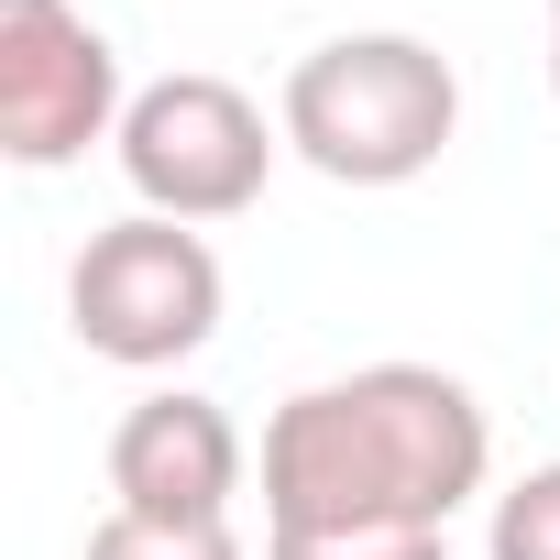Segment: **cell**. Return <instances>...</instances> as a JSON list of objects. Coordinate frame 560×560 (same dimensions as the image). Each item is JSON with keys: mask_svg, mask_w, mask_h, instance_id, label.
I'll use <instances>...</instances> for the list:
<instances>
[{"mask_svg": "<svg viewBox=\"0 0 560 560\" xmlns=\"http://www.w3.org/2000/svg\"><path fill=\"white\" fill-rule=\"evenodd\" d=\"M494 429L440 363H363L308 385L264 429V527H451L483 494Z\"/></svg>", "mask_w": 560, "mask_h": 560, "instance_id": "cell-1", "label": "cell"}, {"mask_svg": "<svg viewBox=\"0 0 560 560\" xmlns=\"http://www.w3.org/2000/svg\"><path fill=\"white\" fill-rule=\"evenodd\" d=\"M287 154H308L330 187H407L462 132V78L418 34H341L298 56L287 78Z\"/></svg>", "mask_w": 560, "mask_h": 560, "instance_id": "cell-2", "label": "cell"}, {"mask_svg": "<svg viewBox=\"0 0 560 560\" xmlns=\"http://www.w3.org/2000/svg\"><path fill=\"white\" fill-rule=\"evenodd\" d=\"M67 330L100 363H132V374L187 363L220 330V253L187 220H154V209L89 231V253L67 275Z\"/></svg>", "mask_w": 560, "mask_h": 560, "instance_id": "cell-3", "label": "cell"}, {"mask_svg": "<svg viewBox=\"0 0 560 560\" xmlns=\"http://www.w3.org/2000/svg\"><path fill=\"white\" fill-rule=\"evenodd\" d=\"M275 143L287 132H264V110L231 89V78H154L132 89L121 110V176L154 220H242L275 176Z\"/></svg>", "mask_w": 560, "mask_h": 560, "instance_id": "cell-4", "label": "cell"}, {"mask_svg": "<svg viewBox=\"0 0 560 560\" xmlns=\"http://www.w3.org/2000/svg\"><path fill=\"white\" fill-rule=\"evenodd\" d=\"M121 56L78 0H0V154L56 176L89 143H121Z\"/></svg>", "mask_w": 560, "mask_h": 560, "instance_id": "cell-5", "label": "cell"}, {"mask_svg": "<svg viewBox=\"0 0 560 560\" xmlns=\"http://www.w3.org/2000/svg\"><path fill=\"white\" fill-rule=\"evenodd\" d=\"M242 494V429L209 396H143L110 429V505L121 516H165V527H231Z\"/></svg>", "mask_w": 560, "mask_h": 560, "instance_id": "cell-6", "label": "cell"}, {"mask_svg": "<svg viewBox=\"0 0 560 560\" xmlns=\"http://www.w3.org/2000/svg\"><path fill=\"white\" fill-rule=\"evenodd\" d=\"M264 560H451V527H264Z\"/></svg>", "mask_w": 560, "mask_h": 560, "instance_id": "cell-7", "label": "cell"}, {"mask_svg": "<svg viewBox=\"0 0 560 560\" xmlns=\"http://www.w3.org/2000/svg\"><path fill=\"white\" fill-rule=\"evenodd\" d=\"M483 560H560V462H538L527 483H505V494H494Z\"/></svg>", "mask_w": 560, "mask_h": 560, "instance_id": "cell-8", "label": "cell"}, {"mask_svg": "<svg viewBox=\"0 0 560 560\" xmlns=\"http://www.w3.org/2000/svg\"><path fill=\"white\" fill-rule=\"evenodd\" d=\"M89 560H242L231 527H165V516H100L89 527Z\"/></svg>", "mask_w": 560, "mask_h": 560, "instance_id": "cell-9", "label": "cell"}, {"mask_svg": "<svg viewBox=\"0 0 560 560\" xmlns=\"http://www.w3.org/2000/svg\"><path fill=\"white\" fill-rule=\"evenodd\" d=\"M549 89H560V0H549Z\"/></svg>", "mask_w": 560, "mask_h": 560, "instance_id": "cell-10", "label": "cell"}]
</instances>
